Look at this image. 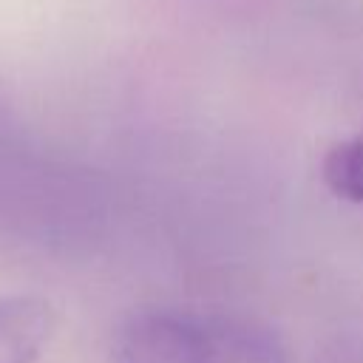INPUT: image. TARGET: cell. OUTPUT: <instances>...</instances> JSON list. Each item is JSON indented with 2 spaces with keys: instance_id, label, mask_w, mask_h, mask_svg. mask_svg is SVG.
Returning <instances> with one entry per match:
<instances>
[{
  "instance_id": "1",
  "label": "cell",
  "mask_w": 363,
  "mask_h": 363,
  "mask_svg": "<svg viewBox=\"0 0 363 363\" xmlns=\"http://www.w3.org/2000/svg\"><path fill=\"white\" fill-rule=\"evenodd\" d=\"M111 363H292V354L281 332L252 315L145 306L116 326Z\"/></svg>"
},
{
  "instance_id": "2",
  "label": "cell",
  "mask_w": 363,
  "mask_h": 363,
  "mask_svg": "<svg viewBox=\"0 0 363 363\" xmlns=\"http://www.w3.org/2000/svg\"><path fill=\"white\" fill-rule=\"evenodd\" d=\"M54 332V309L45 298L0 295V363H34Z\"/></svg>"
},
{
  "instance_id": "3",
  "label": "cell",
  "mask_w": 363,
  "mask_h": 363,
  "mask_svg": "<svg viewBox=\"0 0 363 363\" xmlns=\"http://www.w3.org/2000/svg\"><path fill=\"white\" fill-rule=\"evenodd\" d=\"M320 176L337 199L363 204V130L335 142L323 153Z\"/></svg>"
}]
</instances>
